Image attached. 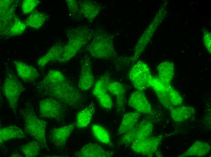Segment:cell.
<instances>
[{"label": "cell", "instance_id": "1", "mask_svg": "<svg viewBox=\"0 0 211 157\" xmlns=\"http://www.w3.org/2000/svg\"><path fill=\"white\" fill-rule=\"evenodd\" d=\"M34 90L42 97L54 98L66 106L77 109L84 105L87 95L67 78L56 83L42 84L37 83Z\"/></svg>", "mask_w": 211, "mask_h": 157}, {"label": "cell", "instance_id": "2", "mask_svg": "<svg viewBox=\"0 0 211 157\" xmlns=\"http://www.w3.org/2000/svg\"><path fill=\"white\" fill-rule=\"evenodd\" d=\"M95 32L87 26H80L68 29L67 31L68 41L65 45L61 57L57 62L65 63L69 61L89 43Z\"/></svg>", "mask_w": 211, "mask_h": 157}, {"label": "cell", "instance_id": "3", "mask_svg": "<svg viewBox=\"0 0 211 157\" xmlns=\"http://www.w3.org/2000/svg\"><path fill=\"white\" fill-rule=\"evenodd\" d=\"M19 112L23 120L25 133L39 142L42 149L49 151L46 138L47 123L37 116L33 104L29 102H27L24 107Z\"/></svg>", "mask_w": 211, "mask_h": 157}, {"label": "cell", "instance_id": "4", "mask_svg": "<svg viewBox=\"0 0 211 157\" xmlns=\"http://www.w3.org/2000/svg\"><path fill=\"white\" fill-rule=\"evenodd\" d=\"M86 49L95 58L111 59L117 57L112 40L106 33L96 32Z\"/></svg>", "mask_w": 211, "mask_h": 157}, {"label": "cell", "instance_id": "5", "mask_svg": "<svg viewBox=\"0 0 211 157\" xmlns=\"http://www.w3.org/2000/svg\"><path fill=\"white\" fill-rule=\"evenodd\" d=\"M5 73L2 91L8 101L9 107L16 116L19 97L25 88L10 69H6Z\"/></svg>", "mask_w": 211, "mask_h": 157}, {"label": "cell", "instance_id": "6", "mask_svg": "<svg viewBox=\"0 0 211 157\" xmlns=\"http://www.w3.org/2000/svg\"><path fill=\"white\" fill-rule=\"evenodd\" d=\"M39 106L40 117L58 122L65 120L67 113L66 106L57 100L47 97L40 101Z\"/></svg>", "mask_w": 211, "mask_h": 157}, {"label": "cell", "instance_id": "7", "mask_svg": "<svg viewBox=\"0 0 211 157\" xmlns=\"http://www.w3.org/2000/svg\"><path fill=\"white\" fill-rule=\"evenodd\" d=\"M129 77L137 90L143 91L150 87L153 76L150 69L145 62L136 61L131 67Z\"/></svg>", "mask_w": 211, "mask_h": 157}, {"label": "cell", "instance_id": "8", "mask_svg": "<svg viewBox=\"0 0 211 157\" xmlns=\"http://www.w3.org/2000/svg\"><path fill=\"white\" fill-rule=\"evenodd\" d=\"M153 129V124L150 120L143 119L139 121L132 129L121 136L118 144L127 146L134 142L146 139L150 136Z\"/></svg>", "mask_w": 211, "mask_h": 157}, {"label": "cell", "instance_id": "9", "mask_svg": "<svg viewBox=\"0 0 211 157\" xmlns=\"http://www.w3.org/2000/svg\"><path fill=\"white\" fill-rule=\"evenodd\" d=\"M111 81L110 73L106 72L104 74L95 82L92 92L101 106L107 110L111 109L113 106L112 100L107 89V86Z\"/></svg>", "mask_w": 211, "mask_h": 157}, {"label": "cell", "instance_id": "10", "mask_svg": "<svg viewBox=\"0 0 211 157\" xmlns=\"http://www.w3.org/2000/svg\"><path fill=\"white\" fill-rule=\"evenodd\" d=\"M80 63L81 70L78 88L82 91H86L91 88L94 82L92 62L89 55L85 54L82 57Z\"/></svg>", "mask_w": 211, "mask_h": 157}, {"label": "cell", "instance_id": "11", "mask_svg": "<svg viewBox=\"0 0 211 157\" xmlns=\"http://www.w3.org/2000/svg\"><path fill=\"white\" fill-rule=\"evenodd\" d=\"M162 139L161 136H150L134 142L131 145V149L137 154L151 157L156 151Z\"/></svg>", "mask_w": 211, "mask_h": 157}, {"label": "cell", "instance_id": "12", "mask_svg": "<svg viewBox=\"0 0 211 157\" xmlns=\"http://www.w3.org/2000/svg\"><path fill=\"white\" fill-rule=\"evenodd\" d=\"M75 126V123H74L61 127L53 128L49 133V141L57 149H64Z\"/></svg>", "mask_w": 211, "mask_h": 157}, {"label": "cell", "instance_id": "13", "mask_svg": "<svg viewBox=\"0 0 211 157\" xmlns=\"http://www.w3.org/2000/svg\"><path fill=\"white\" fill-rule=\"evenodd\" d=\"M127 103L129 106L140 114H148L152 112L151 105L143 91L136 90L132 92Z\"/></svg>", "mask_w": 211, "mask_h": 157}, {"label": "cell", "instance_id": "14", "mask_svg": "<svg viewBox=\"0 0 211 157\" xmlns=\"http://www.w3.org/2000/svg\"><path fill=\"white\" fill-rule=\"evenodd\" d=\"M107 89L108 91L116 97V108L120 113L125 111L126 103V90L124 85L116 81H111L108 84Z\"/></svg>", "mask_w": 211, "mask_h": 157}, {"label": "cell", "instance_id": "15", "mask_svg": "<svg viewBox=\"0 0 211 157\" xmlns=\"http://www.w3.org/2000/svg\"><path fill=\"white\" fill-rule=\"evenodd\" d=\"M115 154L114 152L107 150L97 144L90 143L84 145L75 153L74 156L78 157H110Z\"/></svg>", "mask_w": 211, "mask_h": 157}, {"label": "cell", "instance_id": "16", "mask_svg": "<svg viewBox=\"0 0 211 157\" xmlns=\"http://www.w3.org/2000/svg\"><path fill=\"white\" fill-rule=\"evenodd\" d=\"M169 85L164 83L158 77H153L150 87L154 91L161 104L165 108L170 110L174 107L172 104L169 97L168 91Z\"/></svg>", "mask_w": 211, "mask_h": 157}, {"label": "cell", "instance_id": "17", "mask_svg": "<svg viewBox=\"0 0 211 157\" xmlns=\"http://www.w3.org/2000/svg\"><path fill=\"white\" fill-rule=\"evenodd\" d=\"M13 63L18 75L25 82H32L39 77L38 71L33 66L18 60Z\"/></svg>", "mask_w": 211, "mask_h": 157}, {"label": "cell", "instance_id": "18", "mask_svg": "<svg viewBox=\"0 0 211 157\" xmlns=\"http://www.w3.org/2000/svg\"><path fill=\"white\" fill-rule=\"evenodd\" d=\"M140 114L136 111L126 113L124 114L117 134L121 136L132 129L139 122Z\"/></svg>", "mask_w": 211, "mask_h": 157}, {"label": "cell", "instance_id": "19", "mask_svg": "<svg viewBox=\"0 0 211 157\" xmlns=\"http://www.w3.org/2000/svg\"><path fill=\"white\" fill-rule=\"evenodd\" d=\"M65 45L62 42H59L55 43L46 53L38 59L37 61L38 66L42 67L50 62H57L61 57Z\"/></svg>", "mask_w": 211, "mask_h": 157}, {"label": "cell", "instance_id": "20", "mask_svg": "<svg viewBox=\"0 0 211 157\" xmlns=\"http://www.w3.org/2000/svg\"><path fill=\"white\" fill-rule=\"evenodd\" d=\"M95 106L91 102L77 114L75 126L78 128H85L89 124L95 111Z\"/></svg>", "mask_w": 211, "mask_h": 157}, {"label": "cell", "instance_id": "21", "mask_svg": "<svg viewBox=\"0 0 211 157\" xmlns=\"http://www.w3.org/2000/svg\"><path fill=\"white\" fill-rule=\"evenodd\" d=\"M81 12L83 16L92 22L98 15L101 8L99 4L91 0L79 1Z\"/></svg>", "mask_w": 211, "mask_h": 157}, {"label": "cell", "instance_id": "22", "mask_svg": "<svg viewBox=\"0 0 211 157\" xmlns=\"http://www.w3.org/2000/svg\"><path fill=\"white\" fill-rule=\"evenodd\" d=\"M26 138L25 133L20 128L15 125H10L0 128V143L15 139Z\"/></svg>", "mask_w": 211, "mask_h": 157}, {"label": "cell", "instance_id": "23", "mask_svg": "<svg viewBox=\"0 0 211 157\" xmlns=\"http://www.w3.org/2000/svg\"><path fill=\"white\" fill-rule=\"evenodd\" d=\"M170 111L172 119L176 122H183L189 119L195 112L193 107L185 106L174 107Z\"/></svg>", "mask_w": 211, "mask_h": 157}, {"label": "cell", "instance_id": "24", "mask_svg": "<svg viewBox=\"0 0 211 157\" xmlns=\"http://www.w3.org/2000/svg\"><path fill=\"white\" fill-rule=\"evenodd\" d=\"M210 146L207 143L196 141L186 152L178 157H201L205 156L209 152Z\"/></svg>", "mask_w": 211, "mask_h": 157}, {"label": "cell", "instance_id": "25", "mask_svg": "<svg viewBox=\"0 0 211 157\" xmlns=\"http://www.w3.org/2000/svg\"><path fill=\"white\" fill-rule=\"evenodd\" d=\"M157 71L158 77L165 84H170L175 74L173 64L167 61L163 62L158 66Z\"/></svg>", "mask_w": 211, "mask_h": 157}, {"label": "cell", "instance_id": "26", "mask_svg": "<svg viewBox=\"0 0 211 157\" xmlns=\"http://www.w3.org/2000/svg\"><path fill=\"white\" fill-rule=\"evenodd\" d=\"M91 129L94 136L98 141L109 146H114L109 133L105 128L99 124H93Z\"/></svg>", "mask_w": 211, "mask_h": 157}, {"label": "cell", "instance_id": "27", "mask_svg": "<svg viewBox=\"0 0 211 157\" xmlns=\"http://www.w3.org/2000/svg\"><path fill=\"white\" fill-rule=\"evenodd\" d=\"M48 17L45 13L36 11L31 13L24 22L26 26L37 29L43 25Z\"/></svg>", "mask_w": 211, "mask_h": 157}, {"label": "cell", "instance_id": "28", "mask_svg": "<svg viewBox=\"0 0 211 157\" xmlns=\"http://www.w3.org/2000/svg\"><path fill=\"white\" fill-rule=\"evenodd\" d=\"M19 149L25 157H35L39 155L42 148L39 143L35 140L21 145Z\"/></svg>", "mask_w": 211, "mask_h": 157}, {"label": "cell", "instance_id": "29", "mask_svg": "<svg viewBox=\"0 0 211 157\" xmlns=\"http://www.w3.org/2000/svg\"><path fill=\"white\" fill-rule=\"evenodd\" d=\"M66 78L65 75L60 71L56 70H51L38 83L42 84L53 83L63 81Z\"/></svg>", "mask_w": 211, "mask_h": 157}, {"label": "cell", "instance_id": "30", "mask_svg": "<svg viewBox=\"0 0 211 157\" xmlns=\"http://www.w3.org/2000/svg\"><path fill=\"white\" fill-rule=\"evenodd\" d=\"M66 1L70 18L75 21L80 20L83 16L81 12L79 1L74 0Z\"/></svg>", "mask_w": 211, "mask_h": 157}, {"label": "cell", "instance_id": "31", "mask_svg": "<svg viewBox=\"0 0 211 157\" xmlns=\"http://www.w3.org/2000/svg\"><path fill=\"white\" fill-rule=\"evenodd\" d=\"M26 26L24 22L16 18L13 24L7 34L10 37L21 35L24 32Z\"/></svg>", "mask_w": 211, "mask_h": 157}, {"label": "cell", "instance_id": "32", "mask_svg": "<svg viewBox=\"0 0 211 157\" xmlns=\"http://www.w3.org/2000/svg\"><path fill=\"white\" fill-rule=\"evenodd\" d=\"M168 91L169 99L174 107L182 104L183 99L179 93L170 84L168 86Z\"/></svg>", "mask_w": 211, "mask_h": 157}, {"label": "cell", "instance_id": "33", "mask_svg": "<svg viewBox=\"0 0 211 157\" xmlns=\"http://www.w3.org/2000/svg\"><path fill=\"white\" fill-rule=\"evenodd\" d=\"M40 1L36 0H25L22 2V8L24 14L31 13L39 4Z\"/></svg>", "mask_w": 211, "mask_h": 157}, {"label": "cell", "instance_id": "34", "mask_svg": "<svg viewBox=\"0 0 211 157\" xmlns=\"http://www.w3.org/2000/svg\"><path fill=\"white\" fill-rule=\"evenodd\" d=\"M11 157H21V155H20L18 153H14V154H12L11 156Z\"/></svg>", "mask_w": 211, "mask_h": 157}]
</instances>
